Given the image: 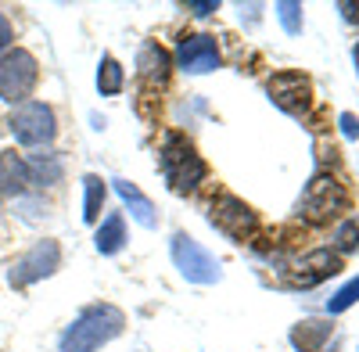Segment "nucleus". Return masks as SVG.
Here are the masks:
<instances>
[{
	"label": "nucleus",
	"mask_w": 359,
	"mask_h": 352,
	"mask_svg": "<svg viewBox=\"0 0 359 352\" xmlns=\"http://www.w3.org/2000/svg\"><path fill=\"white\" fill-rule=\"evenodd\" d=\"M123 327H126L123 309H115L108 302L90 306V309H83L72 320L69 331L62 334V352H97L101 345H108L111 338L123 334Z\"/></svg>",
	"instance_id": "obj_1"
},
{
	"label": "nucleus",
	"mask_w": 359,
	"mask_h": 352,
	"mask_svg": "<svg viewBox=\"0 0 359 352\" xmlns=\"http://www.w3.org/2000/svg\"><path fill=\"white\" fill-rule=\"evenodd\" d=\"M162 176H165V184L176 194H191V191L201 187V180L208 176V165L191 148L187 137L165 133V140H162Z\"/></svg>",
	"instance_id": "obj_2"
},
{
	"label": "nucleus",
	"mask_w": 359,
	"mask_h": 352,
	"mask_svg": "<svg viewBox=\"0 0 359 352\" xmlns=\"http://www.w3.org/2000/svg\"><path fill=\"white\" fill-rule=\"evenodd\" d=\"M298 209H302V216L309 223H331L338 212L348 209V191L331 172H316L302 194V201H298Z\"/></svg>",
	"instance_id": "obj_3"
},
{
	"label": "nucleus",
	"mask_w": 359,
	"mask_h": 352,
	"mask_svg": "<svg viewBox=\"0 0 359 352\" xmlns=\"http://www.w3.org/2000/svg\"><path fill=\"white\" fill-rule=\"evenodd\" d=\"M36 79H40V65L29 50L15 47L8 54H0V97L8 104H25Z\"/></svg>",
	"instance_id": "obj_4"
},
{
	"label": "nucleus",
	"mask_w": 359,
	"mask_h": 352,
	"mask_svg": "<svg viewBox=\"0 0 359 352\" xmlns=\"http://www.w3.org/2000/svg\"><path fill=\"white\" fill-rule=\"evenodd\" d=\"M8 126H11L15 140L25 144V148H40V144H50L54 133H57L54 111H50V104H43V101H25V104H18Z\"/></svg>",
	"instance_id": "obj_5"
},
{
	"label": "nucleus",
	"mask_w": 359,
	"mask_h": 352,
	"mask_svg": "<svg viewBox=\"0 0 359 352\" xmlns=\"http://www.w3.org/2000/svg\"><path fill=\"white\" fill-rule=\"evenodd\" d=\"M57 266H62V248H57V241L43 238V241H36L33 248H29V252L15 262L11 273H8V280H11V287H29V284L50 277Z\"/></svg>",
	"instance_id": "obj_6"
},
{
	"label": "nucleus",
	"mask_w": 359,
	"mask_h": 352,
	"mask_svg": "<svg viewBox=\"0 0 359 352\" xmlns=\"http://www.w3.org/2000/svg\"><path fill=\"white\" fill-rule=\"evenodd\" d=\"M172 262H176V270L184 273L187 280H194V284H216L223 277L219 262L208 255L194 238H187V233H176L172 238Z\"/></svg>",
	"instance_id": "obj_7"
},
{
	"label": "nucleus",
	"mask_w": 359,
	"mask_h": 352,
	"mask_svg": "<svg viewBox=\"0 0 359 352\" xmlns=\"http://www.w3.org/2000/svg\"><path fill=\"white\" fill-rule=\"evenodd\" d=\"M208 219H212L216 230H223L233 241H248L255 233V212L233 194H219L212 201V209H208Z\"/></svg>",
	"instance_id": "obj_8"
},
{
	"label": "nucleus",
	"mask_w": 359,
	"mask_h": 352,
	"mask_svg": "<svg viewBox=\"0 0 359 352\" xmlns=\"http://www.w3.org/2000/svg\"><path fill=\"white\" fill-rule=\"evenodd\" d=\"M269 97H273V104L277 108H284L287 115H302L309 111V104H313V83H309V76H302V72H277L273 79H269Z\"/></svg>",
	"instance_id": "obj_9"
},
{
	"label": "nucleus",
	"mask_w": 359,
	"mask_h": 352,
	"mask_svg": "<svg viewBox=\"0 0 359 352\" xmlns=\"http://www.w3.org/2000/svg\"><path fill=\"white\" fill-rule=\"evenodd\" d=\"M172 57L162 43H144L137 57V76H140V97H155L162 86L169 83Z\"/></svg>",
	"instance_id": "obj_10"
},
{
	"label": "nucleus",
	"mask_w": 359,
	"mask_h": 352,
	"mask_svg": "<svg viewBox=\"0 0 359 352\" xmlns=\"http://www.w3.org/2000/svg\"><path fill=\"white\" fill-rule=\"evenodd\" d=\"M180 69L184 72H212L219 69V47H216V36H205V33H194V36H184L180 40Z\"/></svg>",
	"instance_id": "obj_11"
},
{
	"label": "nucleus",
	"mask_w": 359,
	"mask_h": 352,
	"mask_svg": "<svg viewBox=\"0 0 359 352\" xmlns=\"http://www.w3.org/2000/svg\"><path fill=\"white\" fill-rule=\"evenodd\" d=\"M298 273L291 277L298 287H316V284H323L327 277H334L338 270H341V255L338 252H331V248H316V252H309L306 259H298V266H294Z\"/></svg>",
	"instance_id": "obj_12"
},
{
	"label": "nucleus",
	"mask_w": 359,
	"mask_h": 352,
	"mask_svg": "<svg viewBox=\"0 0 359 352\" xmlns=\"http://www.w3.org/2000/svg\"><path fill=\"white\" fill-rule=\"evenodd\" d=\"M331 334H334V327L327 324V320H302V324L291 327V345L298 352H323Z\"/></svg>",
	"instance_id": "obj_13"
},
{
	"label": "nucleus",
	"mask_w": 359,
	"mask_h": 352,
	"mask_svg": "<svg viewBox=\"0 0 359 352\" xmlns=\"http://www.w3.org/2000/svg\"><path fill=\"white\" fill-rule=\"evenodd\" d=\"M29 187V169L15 151H0V198H18Z\"/></svg>",
	"instance_id": "obj_14"
},
{
	"label": "nucleus",
	"mask_w": 359,
	"mask_h": 352,
	"mask_svg": "<svg viewBox=\"0 0 359 352\" xmlns=\"http://www.w3.org/2000/svg\"><path fill=\"white\" fill-rule=\"evenodd\" d=\"M111 184H115L118 198H123V201L130 205L133 219H137L140 226H147V230H151V226H155V205H151V201H147V198L140 194V187H137V184H130V180H111Z\"/></svg>",
	"instance_id": "obj_15"
},
{
	"label": "nucleus",
	"mask_w": 359,
	"mask_h": 352,
	"mask_svg": "<svg viewBox=\"0 0 359 352\" xmlns=\"http://www.w3.org/2000/svg\"><path fill=\"white\" fill-rule=\"evenodd\" d=\"M123 241H126V223H123V216H118V212H111V216L97 226L94 245H97L101 255H115L118 248H123Z\"/></svg>",
	"instance_id": "obj_16"
},
{
	"label": "nucleus",
	"mask_w": 359,
	"mask_h": 352,
	"mask_svg": "<svg viewBox=\"0 0 359 352\" xmlns=\"http://www.w3.org/2000/svg\"><path fill=\"white\" fill-rule=\"evenodd\" d=\"M29 169V184H57L62 180V162L57 155H33L25 162Z\"/></svg>",
	"instance_id": "obj_17"
},
{
	"label": "nucleus",
	"mask_w": 359,
	"mask_h": 352,
	"mask_svg": "<svg viewBox=\"0 0 359 352\" xmlns=\"http://www.w3.org/2000/svg\"><path fill=\"white\" fill-rule=\"evenodd\" d=\"M83 187H86L83 219H86V223H97V216H101V205H104V184H101V176H86Z\"/></svg>",
	"instance_id": "obj_18"
},
{
	"label": "nucleus",
	"mask_w": 359,
	"mask_h": 352,
	"mask_svg": "<svg viewBox=\"0 0 359 352\" xmlns=\"http://www.w3.org/2000/svg\"><path fill=\"white\" fill-rule=\"evenodd\" d=\"M97 86H101V94L115 97V94H123V86H126V76L123 69H118L115 57H104L101 62V72H97Z\"/></svg>",
	"instance_id": "obj_19"
},
{
	"label": "nucleus",
	"mask_w": 359,
	"mask_h": 352,
	"mask_svg": "<svg viewBox=\"0 0 359 352\" xmlns=\"http://www.w3.org/2000/svg\"><path fill=\"white\" fill-rule=\"evenodd\" d=\"M277 18L280 25L287 29V33H302V4H294V0H284V4H277Z\"/></svg>",
	"instance_id": "obj_20"
},
{
	"label": "nucleus",
	"mask_w": 359,
	"mask_h": 352,
	"mask_svg": "<svg viewBox=\"0 0 359 352\" xmlns=\"http://www.w3.org/2000/svg\"><path fill=\"white\" fill-rule=\"evenodd\" d=\"M359 302V277L355 280H348L341 291H338V295L331 299V302H327V313H345L348 306H355Z\"/></svg>",
	"instance_id": "obj_21"
},
{
	"label": "nucleus",
	"mask_w": 359,
	"mask_h": 352,
	"mask_svg": "<svg viewBox=\"0 0 359 352\" xmlns=\"http://www.w3.org/2000/svg\"><path fill=\"white\" fill-rule=\"evenodd\" d=\"M338 248H341V252L359 248V226H355V223H341V230H338Z\"/></svg>",
	"instance_id": "obj_22"
},
{
	"label": "nucleus",
	"mask_w": 359,
	"mask_h": 352,
	"mask_svg": "<svg viewBox=\"0 0 359 352\" xmlns=\"http://www.w3.org/2000/svg\"><path fill=\"white\" fill-rule=\"evenodd\" d=\"M219 4L216 0H194V4H187V11H194V15H212Z\"/></svg>",
	"instance_id": "obj_23"
},
{
	"label": "nucleus",
	"mask_w": 359,
	"mask_h": 352,
	"mask_svg": "<svg viewBox=\"0 0 359 352\" xmlns=\"http://www.w3.org/2000/svg\"><path fill=\"white\" fill-rule=\"evenodd\" d=\"M341 133L345 137H359V119H355V115H348V111L341 115Z\"/></svg>",
	"instance_id": "obj_24"
},
{
	"label": "nucleus",
	"mask_w": 359,
	"mask_h": 352,
	"mask_svg": "<svg viewBox=\"0 0 359 352\" xmlns=\"http://www.w3.org/2000/svg\"><path fill=\"white\" fill-rule=\"evenodd\" d=\"M338 11L345 15V22H359V4H352V0H341Z\"/></svg>",
	"instance_id": "obj_25"
},
{
	"label": "nucleus",
	"mask_w": 359,
	"mask_h": 352,
	"mask_svg": "<svg viewBox=\"0 0 359 352\" xmlns=\"http://www.w3.org/2000/svg\"><path fill=\"white\" fill-rule=\"evenodd\" d=\"M11 43V22L4 18V15H0V50H4Z\"/></svg>",
	"instance_id": "obj_26"
},
{
	"label": "nucleus",
	"mask_w": 359,
	"mask_h": 352,
	"mask_svg": "<svg viewBox=\"0 0 359 352\" xmlns=\"http://www.w3.org/2000/svg\"><path fill=\"white\" fill-rule=\"evenodd\" d=\"M352 57H355V72H359V43H355V50H352Z\"/></svg>",
	"instance_id": "obj_27"
}]
</instances>
